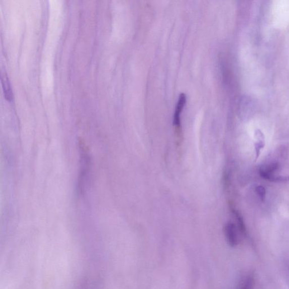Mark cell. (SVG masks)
<instances>
[{
	"mask_svg": "<svg viewBox=\"0 0 289 289\" xmlns=\"http://www.w3.org/2000/svg\"><path fill=\"white\" fill-rule=\"evenodd\" d=\"M279 168V165L277 162H273L263 165L259 169L260 177L269 182H272L274 177L275 176L274 174Z\"/></svg>",
	"mask_w": 289,
	"mask_h": 289,
	"instance_id": "3957f363",
	"label": "cell"
},
{
	"mask_svg": "<svg viewBox=\"0 0 289 289\" xmlns=\"http://www.w3.org/2000/svg\"><path fill=\"white\" fill-rule=\"evenodd\" d=\"M2 81L5 96L8 101H11L13 98L12 91L7 74L5 71L2 73Z\"/></svg>",
	"mask_w": 289,
	"mask_h": 289,
	"instance_id": "277c9868",
	"label": "cell"
},
{
	"mask_svg": "<svg viewBox=\"0 0 289 289\" xmlns=\"http://www.w3.org/2000/svg\"><path fill=\"white\" fill-rule=\"evenodd\" d=\"M224 233L228 243L232 247H235L239 243L238 232L236 225L232 222H228L224 227Z\"/></svg>",
	"mask_w": 289,
	"mask_h": 289,
	"instance_id": "7a4b0ae2",
	"label": "cell"
},
{
	"mask_svg": "<svg viewBox=\"0 0 289 289\" xmlns=\"http://www.w3.org/2000/svg\"><path fill=\"white\" fill-rule=\"evenodd\" d=\"M283 269L286 282L289 285V255L285 256L283 260Z\"/></svg>",
	"mask_w": 289,
	"mask_h": 289,
	"instance_id": "52a82bcc",
	"label": "cell"
},
{
	"mask_svg": "<svg viewBox=\"0 0 289 289\" xmlns=\"http://www.w3.org/2000/svg\"><path fill=\"white\" fill-rule=\"evenodd\" d=\"M255 279L254 274L251 273L243 279L240 289H254Z\"/></svg>",
	"mask_w": 289,
	"mask_h": 289,
	"instance_id": "5b68a950",
	"label": "cell"
},
{
	"mask_svg": "<svg viewBox=\"0 0 289 289\" xmlns=\"http://www.w3.org/2000/svg\"><path fill=\"white\" fill-rule=\"evenodd\" d=\"M230 210L236 218L237 221H238L239 229L241 232V234L246 235V229L243 217L240 215L238 210H236L233 206H231Z\"/></svg>",
	"mask_w": 289,
	"mask_h": 289,
	"instance_id": "8992f818",
	"label": "cell"
},
{
	"mask_svg": "<svg viewBox=\"0 0 289 289\" xmlns=\"http://www.w3.org/2000/svg\"><path fill=\"white\" fill-rule=\"evenodd\" d=\"M186 95L184 93H182L180 95L174 116V125L175 127V130H176L178 139H179L178 143H182V142L181 115L183 109L185 105H186Z\"/></svg>",
	"mask_w": 289,
	"mask_h": 289,
	"instance_id": "6da1fadb",
	"label": "cell"
},
{
	"mask_svg": "<svg viewBox=\"0 0 289 289\" xmlns=\"http://www.w3.org/2000/svg\"><path fill=\"white\" fill-rule=\"evenodd\" d=\"M256 192H257L259 197L262 202L265 200L266 197V191L263 186H259L256 188Z\"/></svg>",
	"mask_w": 289,
	"mask_h": 289,
	"instance_id": "ba28073f",
	"label": "cell"
}]
</instances>
